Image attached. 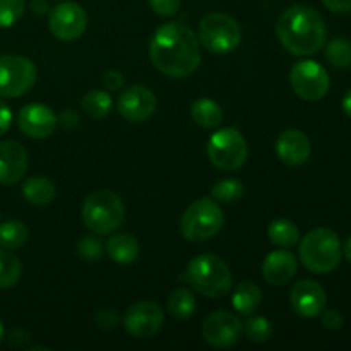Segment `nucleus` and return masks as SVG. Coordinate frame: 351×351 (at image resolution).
<instances>
[{
    "label": "nucleus",
    "mask_w": 351,
    "mask_h": 351,
    "mask_svg": "<svg viewBox=\"0 0 351 351\" xmlns=\"http://www.w3.org/2000/svg\"><path fill=\"white\" fill-rule=\"evenodd\" d=\"M149 58L156 71L168 77H189L201 64L197 34L180 23L163 24L151 38Z\"/></svg>",
    "instance_id": "nucleus-1"
},
{
    "label": "nucleus",
    "mask_w": 351,
    "mask_h": 351,
    "mask_svg": "<svg viewBox=\"0 0 351 351\" xmlns=\"http://www.w3.org/2000/svg\"><path fill=\"white\" fill-rule=\"evenodd\" d=\"M280 43L297 57H308L326 45L328 29L321 14L308 5H291L276 23Z\"/></svg>",
    "instance_id": "nucleus-2"
},
{
    "label": "nucleus",
    "mask_w": 351,
    "mask_h": 351,
    "mask_svg": "<svg viewBox=\"0 0 351 351\" xmlns=\"http://www.w3.org/2000/svg\"><path fill=\"white\" fill-rule=\"evenodd\" d=\"M185 280L195 291L209 298H223L233 285L228 264L215 254H201L187 264Z\"/></svg>",
    "instance_id": "nucleus-3"
},
{
    "label": "nucleus",
    "mask_w": 351,
    "mask_h": 351,
    "mask_svg": "<svg viewBox=\"0 0 351 351\" xmlns=\"http://www.w3.org/2000/svg\"><path fill=\"white\" fill-rule=\"evenodd\" d=\"M298 256L311 273L328 274L341 261V242L332 230L314 228L300 240Z\"/></svg>",
    "instance_id": "nucleus-4"
},
{
    "label": "nucleus",
    "mask_w": 351,
    "mask_h": 351,
    "mask_svg": "<svg viewBox=\"0 0 351 351\" xmlns=\"http://www.w3.org/2000/svg\"><path fill=\"white\" fill-rule=\"evenodd\" d=\"M82 221L86 228L96 235H110L120 228L125 218L123 202L115 192L96 191L86 197L82 204Z\"/></svg>",
    "instance_id": "nucleus-5"
},
{
    "label": "nucleus",
    "mask_w": 351,
    "mask_h": 351,
    "mask_svg": "<svg viewBox=\"0 0 351 351\" xmlns=\"http://www.w3.org/2000/svg\"><path fill=\"white\" fill-rule=\"evenodd\" d=\"M225 216L213 199H197L192 202L180 219V233L189 242H206L218 235L223 228Z\"/></svg>",
    "instance_id": "nucleus-6"
},
{
    "label": "nucleus",
    "mask_w": 351,
    "mask_h": 351,
    "mask_svg": "<svg viewBox=\"0 0 351 351\" xmlns=\"http://www.w3.org/2000/svg\"><path fill=\"white\" fill-rule=\"evenodd\" d=\"M199 43L211 53L225 55L235 50L242 41V27L235 17L213 12L202 17L197 29Z\"/></svg>",
    "instance_id": "nucleus-7"
},
{
    "label": "nucleus",
    "mask_w": 351,
    "mask_h": 351,
    "mask_svg": "<svg viewBox=\"0 0 351 351\" xmlns=\"http://www.w3.org/2000/svg\"><path fill=\"white\" fill-rule=\"evenodd\" d=\"M247 141L235 127L219 129L208 143V158L216 168L223 171H235L247 160Z\"/></svg>",
    "instance_id": "nucleus-8"
},
{
    "label": "nucleus",
    "mask_w": 351,
    "mask_h": 351,
    "mask_svg": "<svg viewBox=\"0 0 351 351\" xmlns=\"http://www.w3.org/2000/svg\"><path fill=\"white\" fill-rule=\"evenodd\" d=\"M38 71L33 62L21 55L0 57V96L19 98L34 86Z\"/></svg>",
    "instance_id": "nucleus-9"
},
{
    "label": "nucleus",
    "mask_w": 351,
    "mask_h": 351,
    "mask_svg": "<svg viewBox=\"0 0 351 351\" xmlns=\"http://www.w3.org/2000/svg\"><path fill=\"white\" fill-rule=\"evenodd\" d=\"M290 84L293 91L307 101H319L329 91V74L321 64L314 60H302L290 72Z\"/></svg>",
    "instance_id": "nucleus-10"
},
{
    "label": "nucleus",
    "mask_w": 351,
    "mask_h": 351,
    "mask_svg": "<svg viewBox=\"0 0 351 351\" xmlns=\"http://www.w3.org/2000/svg\"><path fill=\"white\" fill-rule=\"evenodd\" d=\"M201 335L211 348L228 350L242 338V321L232 312H213L202 322Z\"/></svg>",
    "instance_id": "nucleus-11"
},
{
    "label": "nucleus",
    "mask_w": 351,
    "mask_h": 351,
    "mask_svg": "<svg viewBox=\"0 0 351 351\" xmlns=\"http://www.w3.org/2000/svg\"><path fill=\"white\" fill-rule=\"evenodd\" d=\"M163 311L151 300L136 302L123 314V328L137 339H149L156 336L163 328Z\"/></svg>",
    "instance_id": "nucleus-12"
},
{
    "label": "nucleus",
    "mask_w": 351,
    "mask_h": 351,
    "mask_svg": "<svg viewBox=\"0 0 351 351\" xmlns=\"http://www.w3.org/2000/svg\"><path fill=\"white\" fill-rule=\"evenodd\" d=\"M88 16L84 9L75 2H60L51 7L48 14V27L51 34L60 41H74L84 34Z\"/></svg>",
    "instance_id": "nucleus-13"
},
{
    "label": "nucleus",
    "mask_w": 351,
    "mask_h": 351,
    "mask_svg": "<svg viewBox=\"0 0 351 351\" xmlns=\"http://www.w3.org/2000/svg\"><path fill=\"white\" fill-rule=\"evenodd\" d=\"M156 96L151 89L144 86H132L120 93L117 110L127 122L141 123L146 122L156 112Z\"/></svg>",
    "instance_id": "nucleus-14"
},
{
    "label": "nucleus",
    "mask_w": 351,
    "mask_h": 351,
    "mask_svg": "<svg viewBox=\"0 0 351 351\" xmlns=\"http://www.w3.org/2000/svg\"><path fill=\"white\" fill-rule=\"evenodd\" d=\"M328 304L326 291L317 281L302 280L290 291V305L295 314L305 319H314L322 314Z\"/></svg>",
    "instance_id": "nucleus-15"
},
{
    "label": "nucleus",
    "mask_w": 351,
    "mask_h": 351,
    "mask_svg": "<svg viewBox=\"0 0 351 351\" xmlns=\"http://www.w3.org/2000/svg\"><path fill=\"white\" fill-rule=\"evenodd\" d=\"M17 125L31 139H47L57 127V115L43 103H29L17 115Z\"/></svg>",
    "instance_id": "nucleus-16"
},
{
    "label": "nucleus",
    "mask_w": 351,
    "mask_h": 351,
    "mask_svg": "<svg viewBox=\"0 0 351 351\" xmlns=\"http://www.w3.org/2000/svg\"><path fill=\"white\" fill-rule=\"evenodd\" d=\"M27 151L16 141L0 143V185H14L27 171Z\"/></svg>",
    "instance_id": "nucleus-17"
},
{
    "label": "nucleus",
    "mask_w": 351,
    "mask_h": 351,
    "mask_svg": "<svg viewBox=\"0 0 351 351\" xmlns=\"http://www.w3.org/2000/svg\"><path fill=\"white\" fill-rule=\"evenodd\" d=\"M276 153L278 158L288 167H302L311 158V139L302 130L288 129L278 137Z\"/></svg>",
    "instance_id": "nucleus-18"
},
{
    "label": "nucleus",
    "mask_w": 351,
    "mask_h": 351,
    "mask_svg": "<svg viewBox=\"0 0 351 351\" xmlns=\"http://www.w3.org/2000/svg\"><path fill=\"white\" fill-rule=\"evenodd\" d=\"M297 257L290 250H274L266 257L263 264V276L273 287H285L297 274Z\"/></svg>",
    "instance_id": "nucleus-19"
},
{
    "label": "nucleus",
    "mask_w": 351,
    "mask_h": 351,
    "mask_svg": "<svg viewBox=\"0 0 351 351\" xmlns=\"http://www.w3.org/2000/svg\"><path fill=\"white\" fill-rule=\"evenodd\" d=\"M139 243H137L136 237L129 235V233L113 235L106 242V254H108V257L113 263L122 264V266L132 264L139 257Z\"/></svg>",
    "instance_id": "nucleus-20"
},
{
    "label": "nucleus",
    "mask_w": 351,
    "mask_h": 351,
    "mask_svg": "<svg viewBox=\"0 0 351 351\" xmlns=\"http://www.w3.org/2000/svg\"><path fill=\"white\" fill-rule=\"evenodd\" d=\"M191 117L202 129H215L223 122V110L215 99L199 98L192 103Z\"/></svg>",
    "instance_id": "nucleus-21"
},
{
    "label": "nucleus",
    "mask_w": 351,
    "mask_h": 351,
    "mask_svg": "<svg viewBox=\"0 0 351 351\" xmlns=\"http://www.w3.org/2000/svg\"><path fill=\"white\" fill-rule=\"evenodd\" d=\"M261 300H263V291L257 285H254L252 281H245V283H240L235 288L232 297L233 308L239 312L240 315H250L257 307H259Z\"/></svg>",
    "instance_id": "nucleus-22"
},
{
    "label": "nucleus",
    "mask_w": 351,
    "mask_h": 351,
    "mask_svg": "<svg viewBox=\"0 0 351 351\" xmlns=\"http://www.w3.org/2000/svg\"><path fill=\"white\" fill-rule=\"evenodd\" d=\"M23 195L36 206H47L57 195L53 182L48 180L47 177H31L24 182L23 185Z\"/></svg>",
    "instance_id": "nucleus-23"
},
{
    "label": "nucleus",
    "mask_w": 351,
    "mask_h": 351,
    "mask_svg": "<svg viewBox=\"0 0 351 351\" xmlns=\"http://www.w3.org/2000/svg\"><path fill=\"white\" fill-rule=\"evenodd\" d=\"M267 237H269L271 243L281 249H290L300 242V230L290 219H274L267 228Z\"/></svg>",
    "instance_id": "nucleus-24"
},
{
    "label": "nucleus",
    "mask_w": 351,
    "mask_h": 351,
    "mask_svg": "<svg viewBox=\"0 0 351 351\" xmlns=\"http://www.w3.org/2000/svg\"><path fill=\"white\" fill-rule=\"evenodd\" d=\"M195 308H197V302H195L192 291H189L187 288H177L168 297V312L177 321L191 319L195 314Z\"/></svg>",
    "instance_id": "nucleus-25"
},
{
    "label": "nucleus",
    "mask_w": 351,
    "mask_h": 351,
    "mask_svg": "<svg viewBox=\"0 0 351 351\" xmlns=\"http://www.w3.org/2000/svg\"><path fill=\"white\" fill-rule=\"evenodd\" d=\"M23 274L21 259L12 254V250L0 247V290L12 288Z\"/></svg>",
    "instance_id": "nucleus-26"
},
{
    "label": "nucleus",
    "mask_w": 351,
    "mask_h": 351,
    "mask_svg": "<svg viewBox=\"0 0 351 351\" xmlns=\"http://www.w3.org/2000/svg\"><path fill=\"white\" fill-rule=\"evenodd\" d=\"M82 110H84L86 115L93 120H101L112 112V96L106 91H101V89H93L88 95L82 98Z\"/></svg>",
    "instance_id": "nucleus-27"
},
{
    "label": "nucleus",
    "mask_w": 351,
    "mask_h": 351,
    "mask_svg": "<svg viewBox=\"0 0 351 351\" xmlns=\"http://www.w3.org/2000/svg\"><path fill=\"white\" fill-rule=\"evenodd\" d=\"M27 237H29V232L24 223L16 221V219L0 223V247L2 249H21L26 245Z\"/></svg>",
    "instance_id": "nucleus-28"
},
{
    "label": "nucleus",
    "mask_w": 351,
    "mask_h": 351,
    "mask_svg": "<svg viewBox=\"0 0 351 351\" xmlns=\"http://www.w3.org/2000/svg\"><path fill=\"white\" fill-rule=\"evenodd\" d=\"M326 58L331 65L338 69H346L351 65V41L345 38H335L326 47Z\"/></svg>",
    "instance_id": "nucleus-29"
},
{
    "label": "nucleus",
    "mask_w": 351,
    "mask_h": 351,
    "mask_svg": "<svg viewBox=\"0 0 351 351\" xmlns=\"http://www.w3.org/2000/svg\"><path fill=\"white\" fill-rule=\"evenodd\" d=\"M211 195L215 201L232 204V202H237L243 195V184L237 178H225V180L218 182L213 187Z\"/></svg>",
    "instance_id": "nucleus-30"
},
{
    "label": "nucleus",
    "mask_w": 351,
    "mask_h": 351,
    "mask_svg": "<svg viewBox=\"0 0 351 351\" xmlns=\"http://www.w3.org/2000/svg\"><path fill=\"white\" fill-rule=\"evenodd\" d=\"M242 335L252 343H264L271 338L273 335V326L266 317H250L249 321L242 324Z\"/></svg>",
    "instance_id": "nucleus-31"
},
{
    "label": "nucleus",
    "mask_w": 351,
    "mask_h": 351,
    "mask_svg": "<svg viewBox=\"0 0 351 351\" xmlns=\"http://www.w3.org/2000/svg\"><path fill=\"white\" fill-rule=\"evenodd\" d=\"M24 0H0V27H10L23 17Z\"/></svg>",
    "instance_id": "nucleus-32"
},
{
    "label": "nucleus",
    "mask_w": 351,
    "mask_h": 351,
    "mask_svg": "<svg viewBox=\"0 0 351 351\" xmlns=\"http://www.w3.org/2000/svg\"><path fill=\"white\" fill-rule=\"evenodd\" d=\"M79 256L86 261H98L99 257L103 256V250H105V245L99 239L96 237H84V239L79 242Z\"/></svg>",
    "instance_id": "nucleus-33"
},
{
    "label": "nucleus",
    "mask_w": 351,
    "mask_h": 351,
    "mask_svg": "<svg viewBox=\"0 0 351 351\" xmlns=\"http://www.w3.org/2000/svg\"><path fill=\"white\" fill-rule=\"evenodd\" d=\"M182 0H149V5L158 16L171 17L180 9Z\"/></svg>",
    "instance_id": "nucleus-34"
},
{
    "label": "nucleus",
    "mask_w": 351,
    "mask_h": 351,
    "mask_svg": "<svg viewBox=\"0 0 351 351\" xmlns=\"http://www.w3.org/2000/svg\"><path fill=\"white\" fill-rule=\"evenodd\" d=\"M96 322H98L99 328L113 329L117 324H119V314H117L115 308L105 307L96 314Z\"/></svg>",
    "instance_id": "nucleus-35"
},
{
    "label": "nucleus",
    "mask_w": 351,
    "mask_h": 351,
    "mask_svg": "<svg viewBox=\"0 0 351 351\" xmlns=\"http://www.w3.org/2000/svg\"><path fill=\"white\" fill-rule=\"evenodd\" d=\"M322 326L329 331H338L343 328V315L336 308L322 311Z\"/></svg>",
    "instance_id": "nucleus-36"
},
{
    "label": "nucleus",
    "mask_w": 351,
    "mask_h": 351,
    "mask_svg": "<svg viewBox=\"0 0 351 351\" xmlns=\"http://www.w3.org/2000/svg\"><path fill=\"white\" fill-rule=\"evenodd\" d=\"M103 84L110 91H117V89H120L123 86V75L119 71H113V69L112 71H106L103 74Z\"/></svg>",
    "instance_id": "nucleus-37"
},
{
    "label": "nucleus",
    "mask_w": 351,
    "mask_h": 351,
    "mask_svg": "<svg viewBox=\"0 0 351 351\" xmlns=\"http://www.w3.org/2000/svg\"><path fill=\"white\" fill-rule=\"evenodd\" d=\"M326 9L336 14H346L351 10V0H322Z\"/></svg>",
    "instance_id": "nucleus-38"
},
{
    "label": "nucleus",
    "mask_w": 351,
    "mask_h": 351,
    "mask_svg": "<svg viewBox=\"0 0 351 351\" xmlns=\"http://www.w3.org/2000/svg\"><path fill=\"white\" fill-rule=\"evenodd\" d=\"M10 123H12V112L5 103L0 101V136L10 129Z\"/></svg>",
    "instance_id": "nucleus-39"
},
{
    "label": "nucleus",
    "mask_w": 351,
    "mask_h": 351,
    "mask_svg": "<svg viewBox=\"0 0 351 351\" xmlns=\"http://www.w3.org/2000/svg\"><path fill=\"white\" fill-rule=\"evenodd\" d=\"M57 123H60L64 129H74L79 123V117L74 110H65L60 117H57Z\"/></svg>",
    "instance_id": "nucleus-40"
},
{
    "label": "nucleus",
    "mask_w": 351,
    "mask_h": 351,
    "mask_svg": "<svg viewBox=\"0 0 351 351\" xmlns=\"http://www.w3.org/2000/svg\"><path fill=\"white\" fill-rule=\"evenodd\" d=\"M31 10L38 16H43V14L48 12V3L45 0H33L31 2Z\"/></svg>",
    "instance_id": "nucleus-41"
},
{
    "label": "nucleus",
    "mask_w": 351,
    "mask_h": 351,
    "mask_svg": "<svg viewBox=\"0 0 351 351\" xmlns=\"http://www.w3.org/2000/svg\"><path fill=\"white\" fill-rule=\"evenodd\" d=\"M343 112L351 119V89H348L346 95L343 96Z\"/></svg>",
    "instance_id": "nucleus-42"
},
{
    "label": "nucleus",
    "mask_w": 351,
    "mask_h": 351,
    "mask_svg": "<svg viewBox=\"0 0 351 351\" xmlns=\"http://www.w3.org/2000/svg\"><path fill=\"white\" fill-rule=\"evenodd\" d=\"M343 252H345V257H346V261H348V263H351V235H350V239L346 240V243H345V249H343Z\"/></svg>",
    "instance_id": "nucleus-43"
},
{
    "label": "nucleus",
    "mask_w": 351,
    "mask_h": 351,
    "mask_svg": "<svg viewBox=\"0 0 351 351\" xmlns=\"http://www.w3.org/2000/svg\"><path fill=\"white\" fill-rule=\"evenodd\" d=\"M3 338H5V329H3V324H2V321H0V345H2Z\"/></svg>",
    "instance_id": "nucleus-44"
}]
</instances>
